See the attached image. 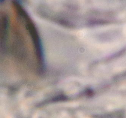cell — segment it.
I'll use <instances>...</instances> for the list:
<instances>
[{"label":"cell","instance_id":"1","mask_svg":"<svg viewBox=\"0 0 126 118\" xmlns=\"http://www.w3.org/2000/svg\"><path fill=\"white\" fill-rule=\"evenodd\" d=\"M20 15L23 17L26 20V27L32 39L34 46L35 49L36 55V56L38 63L39 67L41 70L44 69V62L43 52L41 44V39L38 33L37 29L34 26V24L32 21L31 18L24 10L21 12Z\"/></svg>","mask_w":126,"mask_h":118},{"label":"cell","instance_id":"2","mask_svg":"<svg viewBox=\"0 0 126 118\" xmlns=\"http://www.w3.org/2000/svg\"><path fill=\"white\" fill-rule=\"evenodd\" d=\"M7 19L6 17H3L1 20V40L4 39V37L7 33Z\"/></svg>","mask_w":126,"mask_h":118}]
</instances>
